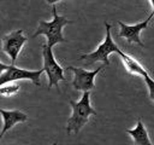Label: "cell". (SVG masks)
Masks as SVG:
<instances>
[{
	"instance_id": "5",
	"label": "cell",
	"mask_w": 154,
	"mask_h": 145,
	"mask_svg": "<svg viewBox=\"0 0 154 145\" xmlns=\"http://www.w3.org/2000/svg\"><path fill=\"white\" fill-rule=\"evenodd\" d=\"M42 58H43V69L48 76V88L58 86L59 81H65L64 69L58 64L52 47L47 44L42 45Z\"/></svg>"
},
{
	"instance_id": "10",
	"label": "cell",
	"mask_w": 154,
	"mask_h": 145,
	"mask_svg": "<svg viewBox=\"0 0 154 145\" xmlns=\"http://www.w3.org/2000/svg\"><path fill=\"white\" fill-rule=\"evenodd\" d=\"M126 133H129L131 135L135 144H137V145H150L152 144L148 132L141 120L137 121V124L134 129H126Z\"/></svg>"
},
{
	"instance_id": "15",
	"label": "cell",
	"mask_w": 154,
	"mask_h": 145,
	"mask_svg": "<svg viewBox=\"0 0 154 145\" xmlns=\"http://www.w3.org/2000/svg\"><path fill=\"white\" fill-rule=\"evenodd\" d=\"M153 11H154V6H153Z\"/></svg>"
},
{
	"instance_id": "12",
	"label": "cell",
	"mask_w": 154,
	"mask_h": 145,
	"mask_svg": "<svg viewBox=\"0 0 154 145\" xmlns=\"http://www.w3.org/2000/svg\"><path fill=\"white\" fill-rule=\"evenodd\" d=\"M16 82L17 81L7 82L5 85H1V87H0V94L4 95V97H10V95L17 94L19 92V86Z\"/></svg>"
},
{
	"instance_id": "14",
	"label": "cell",
	"mask_w": 154,
	"mask_h": 145,
	"mask_svg": "<svg viewBox=\"0 0 154 145\" xmlns=\"http://www.w3.org/2000/svg\"><path fill=\"white\" fill-rule=\"evenodd\" d=\"M48 4H55V2H58V1H60V0H46Z\"/></svg>"
},
{
	"instance_id": "1",
	"label": "cell",
	"mask_w": 154,
	"mask_h": 145,
	"mask_svg": "<svg viewBox=\"0 0 154 145\" xmlns=\"http://www.w3.org/2000/svg\"><path fill=\"white\" fill-rule=\"evenodd\" d=\"M72 108V115L67 120L66 132L67 133H78L88 122L90 115H96V111L90 106V93L84 91L81 100L73 102L70 100Z\"/></svg>"
},
{
	"instance_id": "3",
	"label": "cell",
	"mask_w": 154,
	"mask_h": 145,
	"mask_svg": "<svg viewBox=\"0 0 154 145\" xmlns=\"http://www.w3.org/2000/svg\"><path fill=\"white\" fill-rule=\"evenodd\" d=\"M105 27H106V37H105V40L97 46V48L94 52H90V53H87V54H82L78 58V60H85L87 65H91L95 62H102L106 65H108L109 64L108 56L111 53H113V52L119 53L122 51L113 42V39L111 36V24L109 23H105Z\"/></svg>"
},
{
	"instance_id": "6",
	"label": "cell",
	"mask_w": 154,
	"mask_h": 145,
	"mask_svg": "<svg viewBox=\"0 0 154 145\" xmlns=\"http://www.w3.org/2000/svg\"><path fill=\"white\" fill-rule=\"evenodd\" d=\"M105 68V63L102 65H100L99 68H96L93 71H88L84 70L82 68H75V66H67L69 70H71L73 72V81H72V86L77 91H91L95 87L94 83V79L95 76Z\"/></svg>"
},
{
	"instance_id": "9",
	"label": "cell",
	"mask_w": 154,
	"mask_h": 145,
	"mask_svg": "<svg viewBox=\"0 0 154 145\" xmlns=\"http://www.w3.org/2000/svg\"><path fill=\"white\" fill-rule=\"evenodd\" d=\"M1 112V116H2V120H4V127L1 129V133H0V138H2L5 135V133L7 130H10L16 123H19V122H24L28 120V116L19 111V110H4L1 109L0 110Z\"/></svg>"
},
{
	"instance_id": "4",
	"label": "cell",
	"mask_w": 154,
	"mask_h": 145,
	"mask_svg": "<svg viewBox=\"0 0 154 145\" xmlns=\"http://www.w3.org/2000/svg\"><path fill=\"white\" fill-rule=\"evenodd\" d=\"M0 85H5L7 82H13V81H19V80H30L35 86L40 87V76L45 71V69L40 70H26L22 68H17L13 64L12 65H5L4 63L0 64Z\"/></svg>"
},
{
	"instance_id": "7",
	"label": "cell",
	"mask_w": 154,
	"mask_h": 145,
	"mask_svg": "<svg viewBox=\"0 0 154 145\" xmlns=\"http://www.w3.org/2000/svg\"><path fill=\"white\" fill-rule=\"evenodd\" d=\"M26 41H28V37H25L23 35L22 29L14 30V31L4 36V39H2V50H4V52H6L10 56V58L12 60V64H14V62L17 60V57H18L23 45Z\"/></svg>"
},
{
	"instance_id": "2",
	"label": "cell",
	"mask_w": 154,
	"mask_h": 145,
	"mask_svg": "<svg viewBox=\"0 0 154 145\" xmlns=\"http://www.w3.org/2000/svg\"><path fill=\"white\" fill-rule=\"evenodd\" d=\"M52 10H53V19L51 22L41 21L38 23L37 30L31 36V39H32V37H36L37 35H45L47 37V45L51 47H53L54 45H57L59 42L67 41L63 35V28H64V25L71 23V21L66 19L64 16H59L57 13L55 6H53Z\"/></svg>"
},
{
	"instance_id": "11",
	"label": "cell",
	"mask_w": 154,
	"mask_h": 145,
	"mask_svg": "<svg viewBox=\"0 0 154 145\" xmlns=\"http://www.w3.org/2000/svg\"><path fill=\"white\" fill-rule=\"evenodd\" d=\"M118 54H119V57L122 58V62H123V64L125 65V68H126V70H128L129 72L135 74V75H142L143 77H144L146 75H148V71H147L135 58H132L131 56L126 54V53L123 52V51H120Z\"/></svg>"
},
{
	"instance_id": "8",
	"label": "cell",
	"mask_w": 154,
	"mask_h": 145,
	"mask_svg": "<svg viewBox=\"0 0 154 145\" xmlns=\"http://www.w3.org/2000/svg\"><path fill=\"white\" fill-rule=\"evenodd\" d=\"M153 16H154V11L148 16L147 19H144L143 22H140V23H137V24H132V25L125 24V23H123V22L119 21V22H118V24H119V27H120L119 36H120V37H125L129 42H136V44H138L141 47H143L144 44L141 41L140 34H141V31H142L143 29L147 28L149 21L153 18Z\"/></svg>"
},
{
	"instance_id": "13",
	"label": "cell",
	"mask_w": 154,
	"mask_h": 145,
	"mask_svg": "<svg viewBox=\"0 0 154 145\" xmlns=\"http://www.w3.org/2000/svg\"><path fill=\"white\" fill-rule=\"evenodd\" d=\"M144 81H146L147 87H148V91H149V97L154 102V80L149 75H146L144 76Z\"/></svg>"
}]
</instances>
